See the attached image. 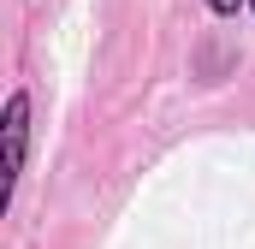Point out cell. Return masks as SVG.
<instances>
[{
	"label": "cell",
	"mask_w": 255,
	"mask_h": 249,
	"mask_svg": "<svg viewBox=\"0 0 255 249\" xmlns=\"http://www.w3.org/2000/svg\"><path fill=\"white\" fill-rule=\"evenodd\" d=\"M24 142H30V95L18 89V95L6 101V196L24 178Z\"/></svg>",
	"instance_id": "6da1fadb"
},
{
	"label": "cell",
	"mask_w": 255,
	"mask_h": 249,
	"mask_svg": "<svg viewBox=\"0 0 255 249\" xmlns=\"http://www.w3.org/2000/svg\"><path fill=\"white\" fill-rule=\"evenodd\" d=\"M208 6H214V12H238V0H208Z\"/></svg>",
	"instance_id": "7a4b0ae2"
},
{
	"label": "cell",
	"mask_w": 255,
	"mask_h": 249,
	"mask_svg": "<svg viewBox=\"0 0 255 249\" xmlns=\"http://www.w3.org/2000/svg\"><path fill=\"white\" fill-rule=\"evenodd\" d=\"M250 12H255V0H250Z\"/></svg>",
	"instance_id": "3957f363"
}]
</instances>
